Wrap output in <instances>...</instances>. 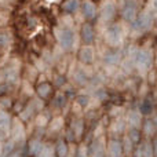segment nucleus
Segmentation results:
<instances>
[{
	"label": "nucleus",
	"instance_id": "obj_1",
	"mask_svg": "<svg viewBox=\"0 0 157 157\" xmlns=\"http://www.w3.org/2000/svg\"><path fill=\"white\" fill-rule=\"evenodd\" d=\"M152 24H153V17L149 13H142L139 15H136V18L132 21V28L135 32L144 33L150 29Z\"/></svg>",
	"mask_w": 157,
	"mask_h": 157
},
{
	"label": "nucleus",
	"instance_id": "obj_2",
	"mask_svg": "<svg viewBox=\"0 0 157 157\" xmlns=\"http://www.w3.org/2000/svg\"><path fill=\"white\" fill-rule=\"evenodd\" d=\"M138 14V2L136 0H121V15L125 21L132 22Z\"/></svg>",
	"mask_w": 157,
	"mask_h": 157
},
{
	"label": "nucleus",
	"instance_id": "obj_3",
	"mask_svg": "<svg viewBox=\"0 0 157 157\" xmlns=\"http://www.w3.org/2000/svg\"><path fill=\"white\" fill-rule=\"evenodd\" d=\"M105 40H106V43L112 47H117L119 44H121V40H123L121 28H120L119 25H112V26H109L105 33Z\"/></svg>",
	"mask_w": 157,
	"mask_h": 157
},
{
	"label": "nucleus",
	"instance_id": "obj_4",
	"mask_svg": "<svg viewBox=\"0 0 157 157\" xmlns=\"http://www.w3.org/2000/svg\"><path fill=\"white\" fill-rule=\"evenodd\" d=\"M135 62L136 68L141 69V71H147L152 65V54H150L149 50H139L135 54Z\"/></svg>",
	"mask_w": 157,
	"mask_h": 157
},
{
	"label": "nucleus",
	"instance_id": "obj_5",
	"mask_svg": "<svg viewBox=\"0 0 157 157\" xmlns=\"http://www.w3.org/2000/svg\"><path fill=\"white\" fill-rule=\"evenodd\" d=\"M58 41L61 47L65 50H69L75 43V32L72 29H62L58 33Z\"/></svg>",
	"mask_w": 157,
	"mask_h": 157
},
{
	"label": "nucleus",
	"instance_id": "obj_6",
	"mask_svg": "<svg viewBox=\"0 0 157 157\" xmlns=\"http://www.w3.org/2000/svg\"><path fill=\"white\" fill-rule=\"evenodd\" d=\"M114 14H116V6L112 0H108L101 8V18L102 21H110L114 17Z\"/></svg>",
	"mask_w": 157,
	"mask_h": 157
},
{
	"label": "nucleus",
	"instance_id": "obj_7",
	"mask_svg": "<svg viewBox=\"0 0 157 157\" xmlns=\"http://www.w3.org/2000/svg\"><path fill=\"white\" fill-rule=\"evenodd\" d=\"M108 153L110 157H121L123 155V146L121 142H119L117 139H112L108 144Z\"/></svg>",
	"mask_w": 157,
	"mask_h": 157
},
{
	"label": "nucleus",
	"instance_id": "obj_8",
	"mask_svg": "<svg viewBox=\"0 0 157 157\" xmlns=\"http://www.w3.org/2000/svg\"><path fill=\"white\" fill-rule=\"evenodd\" d=\"M78 59L83 63H91L92 59H94V50L91 47H83L78 52Z\"/></svg>",
	"mask_w": 157,
	"mask_h": 157
},
{
	"label": "nucleus",
	"instance_id": "obj_9",
	"mask_svg": "<svg viewBox=\"0 0 157 157\" xmlns=\"http://www.w3.org/2000/svg\"><path fill=\"white\" fill-rule=\"evenodd\" d=\"M81 10H83V15L88 19H92L95 17V13H97V8H95V4L91 2V0H86L81 6Z\"/></svg>",
	"mask_w": 157,
	"mask_h": 157
},
{
	"label": "nucleus",
	"instance_id": "obj_10",
	"mask_svg": "<svg viewBox=\"0 0 157 157\" xmlns=\"http://www.w3.org/2000/svg\"><path fill=\"white\" fill-rule=\"evenodd\" d=\"M81 39H83V41L86 44L92 43V40H94V29H92L91 25L88 24L83 25V28H81Z\"/></svg>",
	"mask_w": 157,
	"mask_h": 157
},
{
	"label": "nucleus",
	"instance_id": "obj_11",
	"mask_svg": "<svg viewBox=\"0 0 157 157\" xmlns=\"http://www.w3.org/2000/svg\"><path fill=\"white\" fill-rule=\"evenodd\" d=\"M36 94L40 98H48L51 94V86L48 83H40L36 87Z\"/></svg>",
	"mask_w": 157,
	"mask_h": 157
},
{
	"label": "nucleus",
	"instance_id": "obj_12",
	"mask_svg": "<svg viewBox=\"0 0 157 157\" xmlns=\"http://www.w3.org/2000/svg\"><path fill=\"white\" fill-rule=\"evenodd\" d=\"M68 144H66L63 139H59L55 145V152H57L58 157H66L68 156Z\"/></svg>",
	"mask_w": 157,
	"mask_h": 157
},
{
	"label": "nucleus",
	"instance_id": "obj_13",
	"mask_svg": "<svg viewBox=\"0 0 157 157\" xmlns=\"http://www.w3.org/2000/svg\"><path fill=\"white\" fill-rule=\"evenodd\" d=\"M127 121L130 123L132 127H138L141 124V116H139V112L136 110H131L128 112V116H127Z\"/></svg>",
	"mask_w": 157,
	"mask_h": 157
},
{
	"label": "nucleus",
	"instance_id": "obj_14",
	"mask_svg": "<svg viewBox=\"0 0 157 157\" xmlns=\"http://www.w3.org/2000/svg\"><path fill=\"white\" fill-rule=\"evenodd\" d=\"M78 0H66L62 4V10L66 11V13H75V11L78 8Z\"/></svg>",
	"mask_w": 157,
	"mask_h": 157
},
{
	"label": "nucleus",
	"instance_id": "obj_15",
	"mask_svg": "<svg viewBox=\"0 0 157 157\" xmlns=\"http://www.w3.org/2000/svg\"><path fill=\"white\" fill-rule=\"evenodd\" d=\"M157 130V123H156V120H146L145 121V125H144V131H145V134L146 135H152L153 132Z\"/></svg>",
	"mask_w": 157,
	"mask_h": 157
},
{
	"label": "nucleus",
	"instance_id": "obj_16",
	"mask_svg": "<svg viewBox=\"0 0 157 157\" xmlns=\"http://www.w3.org/2000/svg\"><path fill=\"white\" fill-rule=\"evenodd\" d=\"M105 155V147H103V144L101 141L95 142V146L92 149V157H103Z\"/></svg>",
	"mask_w": 157,
	"mask_h": 157
},
{
	"label": "nucleus",
	"instance_id": "obj_17",
	"mask_svg": "<svg viewBox=\"0 0 157 157\" xmlns=\"http://www.w3.org/2000/svg\"><path fill=\"white\" fill-rule=\"evenodd\" d=\"M41 142L37 141V139H33V141L29 142V152L30 155H39V152H40L41 149Z\"/></svg>",
	"mask_w": 157,
	"mask_h": 157
},
{
	"label": "nucleus",
	"instance_id": "obj_18",
	"mask_svg": "<svg viewBox=\"0 0 157 157\" xmlns=\"http://www.w3.org/2000/svg\"><path fill=\"white\" fill-rule=\"evenodd\" d=\"M119 58H120L119 52H116V51L108 52V54L105 55V62L109 63V65H113V63H116L117 61H119Z\"/></svg>",
	"mask_w": 157,
	"mask_h": 157
},
{
	"label": "nucleus",
	"instance_id": "obj_19",
	"mask_svg": "<svg viewBox=\"0 0 157 157\" xmlns=\"http://www.w3.org/2000/svg\"><path fill=\"white\" fill-rule=\"evenodd\" d=\"M127 136L131 139V141H132V144H136V142H139L141 134H139V131L134 127V128H130V130H128V135Z\"/></svg>",
	"mask_w": 157,
	"mask_h": 157
},
{
	"label": "nucleus",
	"instance_id": "obj_20",
	"mask_svg": "<svg viewBox=\"0 0 157 157\" xmlns=\"http://www.w3.org/2000/svg\"><path fill=\"white\" fill-rule=\"evenodd\" d=\"M72 131H73V134L76 136H80L81 132H83V121H81V120L73 121V124H72Z\"/></svg>",
	"mask_w": 157,
	"mask_h": 157
},
{
	"label": "nucleus",
	"instance_id": "obj_21",
	"mask_svg": "<svg viewBox=\"0 0 157 157\" xmlns=\"http://www.w3.org/2000/svg\"><path fill=\"white\" fill-rule=\"evenodd\" d=\"M152 110H153L152 101H150V99H145L144 102H142V106H141V113H144V114H149Z\"/></svg>",
	"mask_w": 157,
	"mask_h": 157
},
{
	"label": "nucleus",
	"instance_id": "obj_22",
	"mask_svg": "<svg viewBox=\"0 0 157 157\" xmlns=\"http://www.w3.org/2000/svg\"><path fill=\"white\" fill-rule=\"evenodd\" d=\"M153 156H155V153H153L152 145L149 142L142 145V157H153Z\"/></svg>",
	"mask_w": 157,
	"mask_h": 157
},
{
	"label": "nucleus",
	"instance_id": "obj_23",
	"mask_svg": "<svg viewBox=\"0 0 157 157\" xmlns=\"http://www.w3.org/2000/svg\"><path fill=\"white\" fill-rule=\"evenodd\" d=\"M132 145H134V144H132V141H131V139L128 138V136H125V138H124V142L121 144L123 150H124V152L127 153V155H128V153H131V150H132Z\"/></svg>",
	"mask_w": 157,
	"mask_h": 157
},
{
	"label": "nucleus",
	"instance_id": "obj_24",
	"mask_svg": "<svg viewBox=\"0 0 157 157\" xmlns=\"http://www.w3.org/2000/svg\"><path fill=\"white\" fill-rule=\"evenodd\" d=\"M39 157H54V153H52V149L50 146H44L40 149L39 152Z\"/></svg>",
	"mask_w": 157,
	"mask_h": 157
},
{
	"label": "nucleus",
	"instance_id": "obj_25",
	"mask_svg": "<svg viewBox=\"0 0 157 157\" xmlns=\"http://www.w3.org/2000/svg\"><path fill=\"white\" fill-rule=\"evenodd\" d=\"M54 103L57 106H59V108H62V106L66 103V97L63 94H58L57 97H55V99H54Z\"/></svg>",
	"mask_w": 157,
	"mask_h": 157
},
{
	"label": "nucleus",
	"instance_id": "obj_26",
	"mask_svg": "<svg viewBox=\"0 0 157 157\" xmlns=\"http://www.w3.org/2000/svg\"><path fill=\"white\" fill-rule=\"evenodd\" d=\"M8 91V83H2L0 84V97L2 95H6Z\"/></svg>",
	"mask_w": 157,
	"mask_h": 157
},
{
	"label": "nucleus",
	"instance_id": "obj_27",
	"mask_svg": "<svg viewBox=\"0 0 157 157\" xmlns=\"http://www.w3.org/2000/svg\"><path fill=\"white\" fill-rule=\"evenodd\" d=\"M7 40H8V39H7V36H6V35H3V33H0V47H2V46H4V44L7 43Z\"/></svg>",
	"mask_w": 157,
	"mask_h": 157
},
{
	"label": "nucleus",
	"instance_id": "obj_28",
	"mask_svg": "<svg viewBox=\"0 0 157 157\" xmlns=\"http://www.w3.org/2000/svg\"><path fill=\"white\" fill-rule=\"evenodd\" d=\"M152 147H153V153H155V155L157 156V138H155V141H153Z\"/></svg>",
	"mask_w": 157,
	"mask_h": 157
},
{
	"label": "nucleus",
	"instance_id": "obj_29",
	"mask_svg": "<svg viewBox=\"0 0 157 157\" xmlns=\"http://www.w3.org/2000/svg\"><path fill=\"white\" fill-rule=\"evenodd\" d=\"M55 83H57V86H61V83H63V78L62 77H58L57 80H55Z\"/></svg>",
	"mask_w": 157,
	"mask_h": 157
},
{
	"label": "nucleus",
	"instance_id": "obj_30",
	"mask_svg": "<svg viewBox=\"0 0 157 157\" xmlns=\"http://www.w3.org/2000/svg\"><path fill=\"white\" fill-rule=\"evenodd\" d=\"M153 3V7H155V10H157V0H152Z\"/></svg>",
	"mask_w": 157,
	"mask_h": 157
}]
</instances>
